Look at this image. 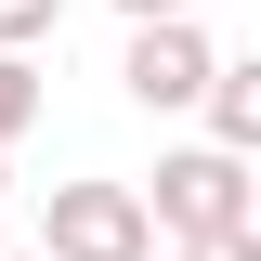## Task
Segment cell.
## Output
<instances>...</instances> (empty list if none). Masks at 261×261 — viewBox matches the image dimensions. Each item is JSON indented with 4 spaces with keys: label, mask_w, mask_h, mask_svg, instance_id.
<instances>
[{
    "label": "cell",
    "mask_w": 261,
    "mask_h": 261,
    "mask_svg": "<svg viewBox=\"0 0 261 261\" xmlns=\"http://www.w3.org/2000/svg\"><path fill=\"white\" fill-rule=\"evenodd\" d=\"M144 196V222L157 235H235L248 222V157H222V144H183V157H157V183H130Z\"/></svg>",
    "instance_id": "1"
},
{
    "label": "cell",
    "mask_w": 261,
    "mask_h": 261,
    "mask_svg": "<svg viewBox=\"0 0 261 261\" xmlns=\"http://www.w3.org/2000/svg\"><path fill=\"white\" fill-rule=\"evenodd\" d=\"M39 261H157V222H144L130 183H53Z\"/></svg>",
    "instance_id": "2"
},
{
    "label": "cell",
    "mask_w": 261,
    "mask_h": 261,
    "mask_svg": "<svg viewBox=\"0 0 261 261\" xmlns=\"http://www.w3.org/2000/svg\"><path fill=\"white\" fill-rule=\"evenodd\" d=\"M209 65H222V53L196 39V13H157V27H130V65H118V79H130V105H157V118H170V105L209 92Z\"/></svg>",
    "instance_id": "3"
},
{
    "label": "cell",
    "mask_w": 261,
    "mask_h": 261,
    "mask_svg": "<svg viewBox=\"0 0 261 261\" xmlns=\"http://www.w3.org/2000/svg\"><path fill=\"white\" fill-rule=\"evenodd\" d=\"M196 105H209V144H222V157L261 144V65H209V92H196Z\"/></svg>",
    "instance_id": "4"
},
{
    "label": "cell",
    "mask_w": 261,
    "mask_h": 261,
    "mask_svg": "<svg viewBox=\"0 0 261 261\" xmlns=\"http://www.w3.org/2000/svg\"><path fill=\"white\" fill-rule=\"evenodd\" d=\"M27 118H39V65H27V53H0V157L27 144Z\"/></svg>",
    "instance_id": "5"
},
{
    "label": "cell",
    "mask_w": 261,
    "mask_h": 261,
    "mask_svg": "<svg viewBox=\"0 0 261 261\" xmlns=\"http://www.w3.org/2000/svg\"><path fill=\"white\" fill-rule=\"evenodd\" d=\"M53 13H65V0H0V53H27V39H53Z\"/></svg>",
    "instance_id": "6"
},
{
    "label": "cell",
    "mask_w": 261,
    "mask_h": 261,
    "mask_svg": "<svg viewBox=\"0 0 261 261\" xmlns=\"http://www.w3.org/2000/svg\"><path fill=\"white\" fill-rule=\"evenodd\" d=\"M183 261H261V235H248V222H235V235H196Z\"/></svg>",
    "instance_id": "7"
},
{
    "label": "cell",
    "mask_w": 261,
    "mask_h": 261,
    "mask_svg": "<svg viewBox=\"0 0 261 261\" xmlns=\"http://www.w3.org/2000/svg\"><path fill=\"white\" fill-rule=\"evenodd\" d=\"M118 13H130V27H157V13H196V0H118Z\"/></svg>",
    "instance_id": "8"
},
{
    "label": "cell",
    "mask_w": 261,
    "mask_h": 261,
    "mask_svg": "<svg viewBox=\"0 0 261 261\" xmlns=\"http://www.w3.org/2000/svg\"><path fill=\"white\" fill-rule=\"evenodd\" d=\"M27 261H39V248H27Z\"/></svg>",
    "instance_id": "9"
}]
</instances>
